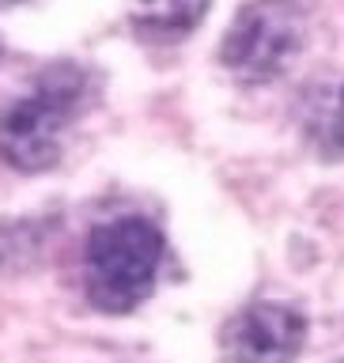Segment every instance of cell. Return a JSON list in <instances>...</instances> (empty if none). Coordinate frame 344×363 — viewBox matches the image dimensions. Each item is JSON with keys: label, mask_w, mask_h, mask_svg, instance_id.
I'll return each instance as SVG.
<instances>
[{"label": "cell", "mask_w": 344, "mask_h": 363, "mask_svg": "<svg viewBox=\"0 0 344 363\" xmlns=\"http://www.w3.org/2000/svg\"><path fill=\"white\" fill-rule=\"evenodd\" d=\"M159 261H163V235L140 216H121L95 227L84 257L91 303L110 314L140 306L155 288Z\"/></svg>", "instance_id": "1"}, {"label": "cell", "mask_w": 344, "mask_h": 363, "mask_svg": "<svg viewBox=\"0 0 344 363\" xmlns=\"http://www.w3.org/2000/svg\"><path fill=\"white\" fill-rule=\"evenodd\" d=\"M84 95V72L72 65L50 68L27 99L0 113V159L16 170H45L61 155V136Z\"/></svg>", "instance_id": "2"}, {"label": "cell", "mask_w": 344, "mask_h": 363, "mask_svg": "<svg viewBox=\"0 0 344 363\" xmlns=\"http://www.w3.org/2000/svg\"><path fill=\"white\" fill-rule=\"evenodd\" d=\"M303 45V11L295 0H254L235 16L220 61L250 84H265L292 65Z\"/></svg>", "instance_id": "3"}, {"label": "cell", "mask_w": 344, "mask_h": 363, "mask_svg": "<svg viewBox=\"0 0 344 363\" xmlns=\"http://www.w3.org/2000/svg\"><path fill=\"white\" fill-rule=\"evenodd\" d=\"M306 322L295 306L257 303L235 314L223 329V352L231 363H295Z\"/></svg>", "instance_id": "4"}, {"label": "cell", "mask_w": 344, "mask_h": 363, "mask_svg": "<svg viewBox=\"0 0 344 363\" xmlns=\"http://www.w3.org/2000/svg\"><path fill=\"white\" fill-rule=\"evenodd\" d=\"M209 0H140L136 23L152 34H186L204 19Z\"/></svg>", "instance_id": "5"}, {"label": "cell", "mask_w": 344, "mask_h": 363, "mask_svg": "<svg viewBox=\"0 0 344 363\" xmlns=\"http://www.w3.org/2000/svg\"><path fill=\"white\" fill-rule=\"evenodd\" d=\"M0 4H11V0H0Z\"/></svg>", "instance_id": "6"}, {"label": "cell", "mask_w": 344, "mask_h": 363, "mask_svg": "<svg viewBox=\"0 0 344 363\" xmlns=\"http://www.w3.org/2000/svg\"><path fill=\"white\" fill-rule=\"evenodd\" d=\"M340 95H344V91H340Z\"/></svg>", "instance_id": "7"}]
</instances>
